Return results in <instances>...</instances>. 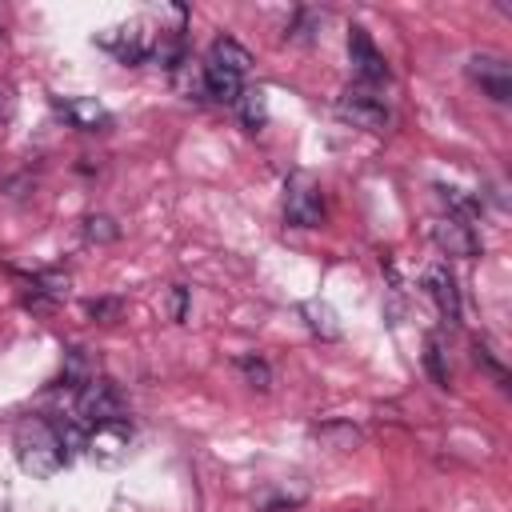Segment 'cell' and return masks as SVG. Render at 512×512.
<instances>
[{"instance_id":"24","label":"cell","mask_w":512,"mask_h":512,"mask_svg":"<svg viewBox=\"0 0 512 512\" xmlns=\"http://www.w3.org/2000/svg\"><path fill=\"white\" fill-rule=\"evenodd\" d=\"M12 112H16V92H12V84H0V124H8Z\"/></svg>"},{"instance_id":"23","label":"cell","mask_w":512,"mask_h":512,"mask_svg":"<svg viewBox=\"0 0 512 512\" xmlns=\"http://www.w3.org/2000/svg\"><path fill=\"white\" fill-rule=\"evenodd\" d=\"M168 316L172 320H184L188 316V288L184 284H172L168 288Z\"/></svg>"},{"instance_id":"20","label":"cell","mask_w":512,"mask_h":512,"mask_svg":"<svg viewBox=\"0 0 512 512\" xmlns=\"http://www.w3.org/2000/svg\"><path fill=\"white\" fill-rule=\"evenodd\" d=\"M236 368L244 372V380H248L256 392H268V388H272V368H268L260 356H236Z\"/></svg>"},{"instance_id":"16","label":"cell","mask_w":512,"mask_h":512,"mask_svg":"<svg viewBox=\"0 0 512 512\" xmlns=\"http://www.w3.org/2000/svg\"><path fill=\"white\" fill-rule=\"evenodd\" d=\"M236 112H240V124L248 132H260L268 124V96L260 88H244L240 100H236Z\"/></svg>"},{"instance_id":"15","label":"cell","mask_w":512,"mask_h":512,"mask_svg":"<svg viewBox=\"0 0 512 512\" xmlns=\"http://www.w3.org/2000/svg\"><path fill=\"white\" fill-rule=\"evenodd\" d=\"M436 192H440V200L448 204V216H456V220H464V224L476 228V220H480V212H484L480 196H468L464 188H448V184H436Z\"/></svg>"},{"instance_id":"3","label":"cell","mask_w":512,"mask_h":512,"mask_svg":"<svg viewBox=\"0 0 512 512\" xmlns=\"http://www.w3.org/2000/svg\"><path fill=\"white\" fill-rule=\"evenodd\" d=\"M108 420H124V396L108 376H88L76 388V424L96 428Z\"/></svg>"},{"instance_id":"17","label":"cell","mask_w":512,"mask_h":512,"mask_svg":"<svg viewBox=\"0 0 512 512\" xmlns=\"http://www.w3.org/2000/svg\"><path fill=\"white\" fill-rule=\"evenodd\" d=\"M316 436L328 444V448H336V452H352L364 436H360V428L356 424H348V420H328V424H320L316 428Z\"/></svg>"},{"instance_id":"4","label":"cell","mask_w":512,"mask_h":512,"mask_svg":"<svg viewBox=\"0 0 512 512\" xmlns=\"http://www.w3.org/2000/svg\"><path fill=\"white\" fill-rule=\"evenodd\" d=\"M284 224L288 228H320L324 224V196L320 184L304 172L288 176L284 184Z\"/></svg>"},{"instance_id":"8","label":"cell","mask_w":512,"mask_h":512,"mask_svg":"<svg viewBox=\"0 0 512 512\" xmlns=\"http://www.w3.org/2000/svg\"><path fill=\"white\" fill-rule=\"evenodd\" d=\"M132 448V428L128 420H108V424H96L84 432V452L96 460V464H120Z\"/></svg>"},{"instance_id":"25","label":"cell","mask_w":512,"mask_h":512,"mask_svg":"<svg viewBox=\"0 0 512 512\" xmlns=\"http://www.w3.org/2000/svg\"><path fill=\"white\" fill-rule=\"evenodd\" d=\"M476 364H484V368H488V372H492V376H496V380H500V384H504V380H508V376H504V368H500V364H496V360H492V352H488V348H484V344H476Z\"/></svg>"},{"instance_id":"5","label":"cell","mask_w":512,"mask_h":512,"mask_svg":"<svg viewBox=\"0 0 512 512\" xmlns=\"http://www.w3.org/2000/svg\"><path fill=\"white\" fill-rule=\"evenodd\" d=\"M348 60H352V76H356L364 88L388 84V76H392L384 52L376 48V40L368 36V28H360V24L348 28Z\"/></svg>"},{"instance_id":"9","label":"cell","mask_w":512,"mask_h":512,"mask_svg":"<svg viewBox=\"0 0 512 512\" xmlns=\"http://www.w3.org/2000/svg\"><path fill=\"white\" fill-rule=\"evenodd\" d=\"M432 240H436V248L448 252V256H464V260H468V256L480 252V232H476L472 224L456 220V216L432 220Z\"/></svg>"},{"instance_id":"12","label":"cell","mask_w":512,"mask_h":512,"mask_svg":"<svg viewBox=\"0 0 512 512\" xmlns=\"http://www.w3.org/2000/svg\"><path fill=\"white\" fill-rule=\"evenodd\" d=\"M200 76H204V96H208V100L236 104V100H240V92H244V76H236V72H228V68L204 64V68H200Z\"/></svg>"},{"instance_id":"21","label":"cell","mask_w":512,"mask_h":512,"mask_svg":"<svg viewBox=\"0 0 512 512\" xmlns=\"http://www.w3.org/2000/svg\"><path fill=\"white\" fill-rule=\"evenodd\" d=\"M316 24H320V16L316 12H308V8H296V16H292V24H288V40H312L316 36Z\"/></svg>"},{"instance_id":"19","label":"cell","mask_w":512,"mask_h":512,"mask_svg":"<svg viewBox=\"0 0 512 512\" xmlns=\"http://www.w3.org/2000/svg\"><path fill=\"white\" fill-rule=\"evenodd\" d=\"M424 368H428V376H432L440 388H448V384H452V376H448V364H444V348H440V336H428V344H424Z\"/></svg>"},{"instance_id":"11","label":"cell","mask_w":512,"mask_h":512,"mask_svg":"<svg viewBox=\"0 0 512 512\" xmlns=\"http://www.w3.org/2000/svg\"><path fill=\"white\" fill-rule=\"evenodd\" d=\"M424 284H428V296L436 300L440 316H444L448 324H456V320H460V292H456L452 272H448L444 264H432V268H428V276H424Z\"/></svg>"},{"instance_id":"18","label":"cell","mask_w":512,"mask_h":512,"mask_svg":"<svg viewBox=\"0 0 512 512\" xmlns=\"http://www.w3.org/2000/svg\"><path fill=\"white\" fill-rule=\"evenodd\" d=\"M84 240L88 244H112V240H120V224L112 220V216H104V212H96V216H84Z\"/></svg>"},{"instance_id":"14","label":"cell","mask_w":512,"mask_h":512,"mask_svg":"<svg viewBox=\"0 0 512 512\" xmlns=\"http://www.w3.org/2000/svg\"><path fill=\"white\" fill-rule=\"evenodd\" d=\"M300 316H304V324H308L312 336H320V340H336V336H340V320H336L332 304H324V300H304V304H300Z\"/></svg>"},{"instance_id":"26","label":"cell","mask_w":512,"mask_h":512,"mask_svg":"<svg viewBox=\"0 0 512 512\" xmlns=\"http://www.w3.org/2000/svg\"><path fill=\"white\" fill-rule=\"evenodd\" d=\"M4 508H8V496H4V492H0V512H4Z\"/></svg>"},{"instance_id":"6","label":"cell","mask_w":512,"mask_h":512,"mask_svg":"<svg viewBox=\"0 0 512 512\" xmlns=\"http://www.w3.org/2000/svg\"><path fill=\"white\" fill-rule=\"evenodd\" d=\"M336 116L348 120L352 128H364V132H384L388 128V104L368 92V88H348L340 100H336Z\"/></svg>"},{"instance_id":"1","label":"cell","mask_w":512,"mask_h":512,"mask_svg":"<svg viewBox=\"0 0 512 512\" xmlns=\"http://www.w3.org/2000/svg\"><path fill=\"white\" fill-rule=\"evenodd\" d=\"M12 448H16L20 468H24L28 476H40V480L56 476V472L72 460V452L64 448L56 424H48L44 416H24V420H16V428H12Z\"/></svg>"},{"instance_id":"10","label":"cell","mask_w":512,"mask_h":512,"mask_svg":"<svg viewBox=\"0 0 512 512\" xmlns=\"http://www.w3.org/2000/svg\"><path fill=\"white\" fill-rule=\"evenodd\" d=\"M56 112L80 128V132H108L112 128V112L96 100V96H68V100H56Z\"/></svg>"},{"instance_id":"2","label":"cell","mask_w":512,"mask_h":512,"mask_svg":"<svg viewBox=\"0 0 512 512\" xmlns=\"http://www.w3.org/2000/svg\"><path fill=\"white\" fill-rule=\"evenodd\" d=\"M92 40H96V48H104L120 64H144V60H152V48H156V32H152L148 20H128V24L100 28Z\"/></svg>"},{"instance_id":"7","label":"cell","mask_w":512,"mask_h":512,"mask_svg":"<svg viewBox=\"0 0 512 512\" xmlns=\"http://www.w3.org/2000/svg\"><path fill=\"white\" fill-rule=\"evenodd\" d=\"M468 80L496 104H508L512 100V64L504 56H492V52H476L468 56Z\"/></svg>"},{"instance_id":"22","label":"cell","mask_w":512,"mask_h":512,"mask_svg":"<svg viewBox=\"0 0 512 512\" xmlns=\"http://www.w3.org/2000/svg\"><path fill=\"white\" fill-rule=\"evenodd\" d=\"M120 308H124V304H120L116 296H104V300H88V304H84V312H88L92 320H100V324H112V320L120 316Z\"/></svg>"},{"instance_id":"13","label":"cell","mask_w":512,"mask_h":512,"mask_svg":"<svg viewBox=\"0 0 512 512\" xmlns=\"http://www.w3.org/2000/svg\"><path fill=\"white\" fill-rule=\"evenodd\" d=\"M208 64H216V68H228V72L244 76V72L252 68V52H248L240 40H232V36H216V40H212V48H208Z\"/></svg>"}]
</instances>
